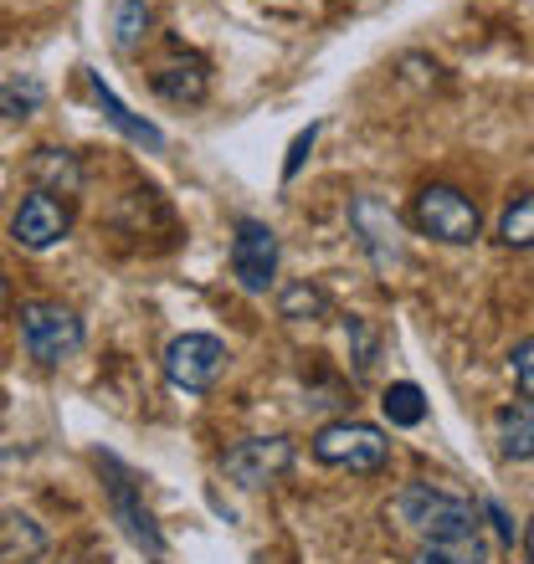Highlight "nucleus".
<instances>
[{"label": "nucleus", "mask_w": 534, "mask_h": 564, "mask_svg": "<svg viewBox=\"0 0 534 564\" xmlns=\"http://www.w3.org/2000/svg\"><path fill=\"white\" fill-rule=\"evenodd\" d=\"M396 519L406 523L412 534H421V544L483 534V513H478V503L437 488V482H406V488L396 492Z\"/></svg>", "instance_id": "obj_1"}, {"label": "nucleus", "mask_w": 534, "mask_h": 564, "mask_svg": "<svg viewBox=\"0 0 534 564\" xmlns=\"http://www.w3.org/2000/svg\"><path fill=\"white\" fill-rule=\"evenodd\" d=\"M313 457L324 462V467H344V473L371 477L391 462V436L381 426H371V421L340 416L313 431Z\"/></svg>", "instance_id": "obj_2"}, {"label": "nucleus", "mask_w": 534, "mask_h": 564, "mask_svg": "<svg viewBox=\"0 0 534 564\" xmlns=\"http://www.w3.org/2000/svg\"><path fill=\"white\" fill-rule=\"evenodd\" d=\"M83 318H77L67 303H52V297H36L21 308V344L26 355L42 365V370H57L83 349Z\"/></svg>", "instance_id": "obj_3"}, {"label": "nucleus", "mask_w": 534, "mask_h": 564, "mask_svg": "<svg viewBox=\"0 0 534 564\" xmlns=\"http://www.w3.org/2000/svg\"><path fill=\"white\" fill-rule=\"evenodd\" d=\"M412 221L421 237L442 241V247H473L483 237V216L458 185H421L412 200Z\"/></svg>", "instance_id": "obj_4"}, {"label": "nucleus", "mask_w": 534, "mask_h": 564, "mask_svg": "<svg viewBox=\"0 0 534 564\" xmlns=\"http://www.w3.org/2000/svg\"><path fill=\"white\" fill-rule=\"evenodd\" d=\"M350 231H355V241L365 247V257H371L375 272H396L400 262H406V237H400V216L381 200V195L360 191L350 195Z\"/></svg>", "instance_id": "obj_5"}, {"label": "nucleus", "mask_w": 534, "mask_h": 564, "mask_svg": "<svg viewBox=\"0 0 534 564\" xmlns=\"http://www.w3.org/2000/svg\"><path fill=\"white\" fill-rule=\"evenodd\" d=\"M98 467H104V477H108L104 488H108V513H114V523L129 534L134 550H145L149 560H160V554H164V534H160V523H154V513L139 503L134 473L124 467L119 457H108V452H98Z\"/></svg>", "instance_id": "obj_6"}, {"label": "nucleus", "mask_w": 534, "mask_h": 564, "mask_svg": "<svg viewBox=\"0 0 534 564\" xmlns=\"http://www.w3.org/2000/svg\"><path fill=\"white\" fill-rule=\"evenodd\" d=\"M226 359L232 355H226V344L216 334H180L164 349V380L175 390H185V395H206L222 380Z\"/></svg>", "instance_id": "obj_7"}, {"label": "nucleus", "mask_w": 534, "mask_h": 564, "mask_svg": "<svg viewBox=\"0 0 534 564\" xmlns=\"http://www.w3.org/2000/svg\"><path fill=\"white\" fill-rule=\"evenodd\" d=\"M293 442L288 436H247L232 452H222V473L226 482H237L242 492H257L267 482H278L288 467H293Z\"/></svg>", "instance_id": "obj_8"}, {"label": "nucleus", "mask_w": 534, "mask_h": 564, "mask_svg": "<svg viewBox=\"0 0 534 564\" xmlns=\"http://www.w3.org/2000/svg\"><path fill=\"white\" fill-rule=\"evenodd\" d=\"M278 231L257 216H242L232 231V278L242 293H267L278 278Z\"/></svg>", "instance_id": "obj_9"}, {"label": "nucleus", "mask_w": 534, "mask_h": 564, "mask_svg": "<svg viewBox=\"0 0 534 564\" xmlns=\"http://www.w3.org/2000/svg\"><path fill=\"white\" fill-rule=\"evenodd\" d=\"M67 231H73V210L46 191H31L11 216V237H15V247H26V252H52Z\"/></svg>", "instance_id": "obj_10"}, {"label": "nucleus", "mask_w": 534, "mask_h": 564, "mask_svg": "<svg viewBox=\"0 0 534 564\" xmlns=\"http://www.w3.org/2000/svg\"><path fill=\"white\" fill-rule=\"evenodd\" d=\"M88 88H93V98H98V108H104V119L114 123V129H119V134L129 139V144L149 149V154H160V149H164V134H160V129H154L149 119H139V113H134V108L124 104L119 93L108 88L104 73H88Z\"/></svg>", "instance_id": "obj_11"}, {"label": "nucleus", "mask_w": 534, "mask_h": 564, "mask_svg": "<svg viewBox=\"0 0 534 564\" xmlns=\"http://www.w3.org/2000/svg\"><path fill=\"white\" fill-rule=\"evenodd\" d=\"M154 93H160L164 104H175V108L206 104V93H211L206 62H201V57H175V62H164L160 73H154Z\"/></svg>", "instance_id": "obj_12"}, {"label": "nucleus", "mask_w": 534, "mask_h": 564, "mask_svg": "<svg viewBox=\"0 0 534 564\" xmlns=\"http://www.w3.org/2000/svg\"><path fill=\"white\" fill-rule=\"evenodd\" d=\"M31 180H36V191L46 195H73L83 191V164H77L73 149H36L26 160Z\"/></svg>", "instance_id": "obj_13"}, {"label": "nucleus", "mask_w": 534, "mask_h": 564, "mask_svg": "<svg viewBox=\"0 0 534 564\" xmlns=\"http://www.w3.org/2000/svg\"><path fill=\"white\" fill-rule=\"evenodd\" d=\"M493 436H499V452L509 462H530L534 457V411L530 401H514L493 416Z\"/></svg>", "instance_id": "obj_14"}, {"label": "nucleus", "mask_w": 534, "mask_h": 564, "mask_svg": "<svg viewBox=\"0 0 534 564\" xmlns=\"http://www.w3.org/2000/svg\"><path fill=\"white\" fill-rule=\"evenodd\" d=\"M42 104H46L42 77H31V73L0 77V119L6 123H21V119H31V113H42Z\"/></svg>", "instance_id": "obj_15"}, {"label": "nucleus", "mask_w": 534, "mask_h": 564, "mask_svg": "<svg viewBox=\"0 0 534 564\" xmlns=\"http://www.w3.org/2000/svg\"><path fill=\"white\" fill-rule=\"evenodd\" d=\"M46 550V534L26 513H0V564H21V560H36Z\"/></svg>", "instance_id": "obj_16"}, {"label": "nucleus", "mask_w": 534, "mask_h": 564, "mask_svg": "<svg viewBox=\"0 0 534 564\" xmlns=\"http://www.w3.org/2000/svg\"><path fill=\"white\" fill-rule=\"evenodd\" d=\"M324 313H329V297H324V288L309 282V278L288 282V288L278 293V318L282 324H319Z\"/></svg>", "instance_id": "obj_17"}, {"label": "nucleus", "mask_w": 534, "mask_h": 564, "mask_svg": "<svg viewBox=\"0 0 534 564\" xmlns=\"http://www.w3.org/2000/svg\"><path fill=\"white\" fill-rule=\"evenodd\" d=\"M381 411H386L391 426L412 431V426H421V421H427V395H421V386H416V380H396V386L381 390Z\"/></svg>", "instance_id": "obj_18"}, {"label": "nucleus", "mask_w": 534, "mask_h": 564, "mask_svg": "<svg viewBox=\"0 0 534 564\" xmlns=\"http://www.w3.org/2000/svg\"><path fill=\"white\" fill-rule=\"evenodd\" d=\"M344 344H350V375L355 380H371L375 359H381V328L371 324V318H344Z\"/></svg>", "instance_id": "obj_19"}, {"label": "nucleus", "mask_w": 534, "mask_h": 564, "mask_svg": "<svg viewBox=\"0 0 534 564\" xmlns=\"http://www.w3.org/2000/svg\"><path fill=\"white\" fill-rule=\"evenodd\" d=\"M412 564H489V544H483V534L442 539V544H421Z\"/></svg>", "instance_id": "obj_20"}, {"label": "nucleus", "mask_w": 534, "mask_h": 564, "mask_svg": "<svg viewBox=\"0 0 534 564\" xmlns=\"http://www.w3.org/2000/svg\"><path fill=\"white\" fill-rule=\"evenodd\" d=\"M149 21H154L149 0H119V6H114V46L134 52V46L149 36Z\"/></svg>", "instance_id": "obj_21"}, {"label": "nucleus", "mask_w": 534, "mask_h": 564, "mask_svg": "<svg viewBox=\"0 0 534 564\" xmlns=\"http://www.w3.org/2000/svg\"><path fill=\"white\" fill-rule=\"evenodd\" d=\"M499 237H504V247H514V252H530V241H534V200L530 195H520V200L504 210Z\"/></svg>", "instance_id": "obj_22"}, {"label": "nucleus", "mask_w": 534, "mask_h": 564, "mask_svg": "<svg viewBox=\"0 0 534 564\" xmlns=\"http://www.w3.org/2000/svg\"><path fill=\"white\" fill-rule=\"evenodd\" d=\"M313 139H319V123H309V129H298L293 144H288V160H282V185H293L298 170H303V160H309Z\"/></svg>", "instance_id": "obj_23"}, {"label": "nucleus", "mask_w": 534, "mask_h": 564, "mask_svg": "<svg viewBox=\"0 0 534 564\" xmlns=\"http://www.w3.org/2000/svg\"><path fill=\"white\" fill-rule=\"evenodd\" d=\"M534 339H520L514 344V355H509V370H514V380H520V401H530L534 395Z\"/></svg>", "instance_id": "obj_24"}, {"label": "nucleus", "mask_w": 534, "mask_h": 564, "mask_svg": "<svg viewBox=\"0 0 534 564\" xmlns=\"http://www.w3.org/2000/svg\"><path fill=\"white\" fill-rule=\"evenodd\" d=\"M483 513L493 519V529H499V539H504V544H520V519H514L499 498H489V503H483Z\"/></svg>", "instance_id": "obj_25"}, {"label": "nucleus", "mask_w": 534, "mask_h": 564, "mask_svg": "<svg viewBox=\"0 0 534 564\" xmlns=\"http://www.w3.org/2000/svg\"><path fill=\"white\" fill-rule=\"evenodd\" d=\"M6 297H11V288H6V278H0V308H6Z\"/></svg>", "instance_id": "obj_26"}]
</instances>
